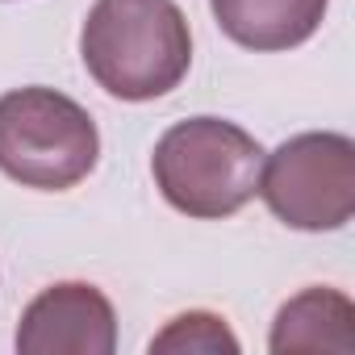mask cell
I'll return each instance as SVG.
<instances>
[{
	"label": "cell",
	"mask_w": 355,
	"mask_h": 355,
	"mask_svg": "<svg viewBox=\"0 0 355 355\" xmlns=\"http://www.w3.org/2000/svg\"><path fill=\"white\" fill-rule=\"evenodd\" d=\"M255 193L288 230H343L355 214V142L334 130L293 134L263 159Z\"/></svg>",
	"instance_id": "cell-4"
},
{
	"label": "cell",
	"mask_w": 355,
	"mask_h": 355,
	"mask_svg": "<svg viewBox=\"0 0 355 355\" xmlns=\"http://www.w3.org/2000/svg\"><path fill=\"white\" fill-rule=\"evenodd\" d=\"M150 351H205V355L226 351V355H234L239 351V338L226 326V318H218L209 309H189L180 318H171L150 338Z\"/></svg>",
	"instance_id": "cell-8"
},
{
	"label": "cell",
	"mask_w": 355,
	"mask_h": 355,
	"mask_svg": "<svg viewBox=\"0 0 355 355\" xmlns=\"http://www.w3.org/2000/svg\"><path fill=\"white\" fill-rule=\"evenodd\" d=\"M263 146L226 117H189L163 130L150 155L155 189L197 222L234 218L259 189Z\"/></svg>",
	"instance_id": "cell-2"
},
{
	"label": "cell",
	"mask_w": 355,
	"mask_h": 355,
	"mask_svg": "<svg viewBox=\"0 0 355 355\" xmlns=\"http://www.w3.org/2000/svg\"><path fill=\"white\" fill-rule=\"evenodd\" d=\"M272 351H355V305L338 288H305L280 305L272 322Z\"/></svg>",
	"instance_id": "cell-7"
},
{
	"label": "cell",
	"mask_w": 355,
	"mask_h": 355,
	"mask_svg": "<svg viewBox=\"0 0 355 355\" xmlns=\"http://www.w3.org/2000/svg\"><path fill=\"white\" fill-rule=\"evenodd\" d=\"M21 355H113L117 313L96 284L63 280L42 288L17 322Z\"/></svg>",
	"instance_id": "cell-5"
},
{
	"label": "cell",
	"mask_w": 355,
	"mask_h": 355,
	"mask_svg": "<svg viewBox=\"0 0 355 355\" xmlns=\"http://www.w3.org/2000/svg\"><path fill=\"white\" fill-rule=\"evenodd\" d=\"M88 76L117 101H159L193 67V34L171 0H96L80 30Z\"/></svg>",
	"instance_id": "cell-1"
},
{
	"label": "cell",
	"mask_w": 355,
	"mask_h": 355,
	"mask_svg": "<svg viewBox=\"0 0 355 355\" xmlns=\"http://www.w3.org/2000/svg\"><path fill=\"white\" fill-rule=\"evenodd\" d=\"M330 0H209L222 34L247 51H293L309 42Z\"/></svg>",
	"instance_id": "cell-6"
},
{
	"label": "cell",
	"mask_w": 355,
	"mask_h": 355,
	"mask_svg": "<svg viewBox=\"0 0 355 355\" xmlns=\"http://www.w3.org/2000/svg\"><path fill=\"white\" fill-rule=\"evenodd\" d=\"M101 159L92 113L59 88H13L0 96V171L21 189L67 193Z\"/></svg>",
	"instance_id": "cell-3"
}]
</instances>
